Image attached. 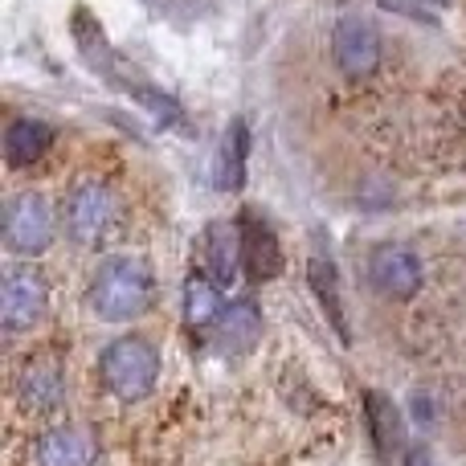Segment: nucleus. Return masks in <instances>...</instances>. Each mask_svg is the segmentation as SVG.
<instances>
[{
  "label": "nucleus",
  "instance_id": "obj_1",
  "mask_svg": "<svg viewBox=\"0 0 466 466\" xmlns=\"http://www.w3.org/2000/svg\"><path fill=\"white\" fill-rule=\"evenodd\" d=\"M152 295L156 279L139 258H106L95 274V287H90V307H95L98 319L123 323L144 315L152 307Z\"/></svg>",
  "mask_w": 466,
  "mask_h": 466
},
{
  "label": "nucleus",
  "instance_id": "obj_2",
  "mask_svg": "<svg viewBox=\"0 0 466 466\" xmlns=\"http://www.w3.org/2000/svg\"><path fill=\"white\" fill-rule=\"evenodd\" d=\"M98 372H103V385L111 397L144 401L156 389V377H160V356L144 336H123L103 352Z\"/></svg>",
  "mask_w": 466,
  "mask_h": 466
},
{
  "label": "nucleus",
  "instance_id": "obj_3",
  "mask_svg": "<svg viewBox=\"0 0 466 466\" xmlns=\"http://www.w3.org/2000/svg\"><path fill=\"white\" fill-rule=\"evenodd\" d=\"M5 241L16 254H46L54 246V209L46 205V197L37 193H21L13 205H8L5 218Z\"/></svg>",
  "mask_w": 466,
  "mask_h": 466
},
{
  "label": "nucleus",
  "instance_id": "obj_4",
  "mask_svg": "<svg viewBox=\"0 0 466 466\" xmlns=\"http://www.w3.org/2000/svg\"><path fill=\"white\" fill-rule=\"evenodd\" d=\"M331 57L348 78H369L380 66V33L364 16H339L336 33H331Z\"/></svg>",
  "mask_w": 466,
  "mask_h": 466
},
{
  "label": "nucleus",
  "instance_id": "obj_5",
  "mask_svg": "<svg viewBox=\"0 0 466 466\" xmlns=\"http://www.w3.org/2000/svg\"><path fill=\"white\" fill-rule=\"evenodd\" d=\"M49 303V290L46 279H41L33 266H13L5 274V295H0V315H5V328L8 331H25L46 315Z\"/></svg>",
  "mask_w": 466,
  "mask_h": 466
},
{
  "label": "nucleus",
  "instance_id": "obj_6",
  "mask_svg": "<svg viewBox=\"0 0 466 466\" xmlns=\"http://www.w3.org/2000/svg\"><path fill=\"white\" fill-rule=\"evenodd\" d=\"M111 213H115V201L106 193V185L82 180L70 193V201H66V229H70V238L78 246H98L106 226H111Z\"/></svg>",
  "mask_w": 466,
  "mask_h": 466
},
{
  "label": "nucleus",
  "instance_id": "obj_7",
  "mask_svg": "<svg viewBox=\"0 0 466 466\" xmlns=\"http://www.w3.org/2000/svg\"><path fill=\"white\" fill-rule=\"evenodd\" d=\"M369 282L385 299H413L421 290V262L405 246H377L369 258Z\"/></svg>",
  "mask_w": 466,
  "mask_h": 466
},
{
  "label": "nucleus",
  "instance_id": "obj_8",
  "mask_svg": "<svg viewBox=\"0 0 466 466\" xmlns=\"http://www.w3.org/2000/svg\"><path fill=\"white\" fill-rule=\"evenodd\" d=\"M238 229H241V254H246V270L249 279L258 282H270L282 274V249L274 229L258 218L254 209H241L238 213Z\"/></svg>",
  "mask_w": 466,
  "mask_h": 466
},
{
  "label": "nucleus",
  "instance_id": "obj_9",
  "mask_svg": "<svg viewBox=\"0 0 466 466\" xmlns=\"http://www.w3.org/2000/svg\"><path fill=\"white\" fill-rule=\"evenodd\" d=\"M95 434L82 426H57L37 442V466H95Z\"/></svg>",
  "mask_w": 466,
  "mask_h": 466
},
{
  "label": "nucleus",
  "instance_id": "obj_10",
  "mask_svg": "<svg viewBox=\"0 0 466 466\" xmlns=\"http://www.w3.org/2000/svg\"><path fill=\"white\" fill-rule=\"evenodd\" d=\"M307 279H311L315 299H319V307L328 311L336 336L344 339V344H352V331H348V319H344V303H339V274H336V262H331V254L315 249L311 262H307Z\"/></svg>",
  "mask_w": 466,
  "mask_h": 466
},
{
  "label": "nucleus",
  "instance_id": "obj_11",
  "mask_svg": "<svg viewBox=\"0 0 466 466\" xmlns=\"http://www.w3.org/2000/svg\"><path fill=\"white\" fill-rule=\"evenodd\" d=\"M205 254H209V270L218 282H233L241 270V262H246V254H241V229L238 221H213L209 229H205Z\"/></svg>",
  "mask_w": 466,
  "mask_h": 466
},
{
  "label": "nucleus",
  "instance_id": "obj_12",
  "mask_svg": "<svg viewBox=\"0 0 466 466\" xmlns=\"http://www.w3.org/2000/svg\"><path fill=\"white\" fill-rule=\"evenodd\" d=\"M246 156H249V127L246 119H233L221 136V152H218V188L221 193H238L246 185Z\"/></svg>",
  "mask_w": 466,
  "mask_h": 466
},
{
  "label": "nucleus",
  "instance_id": "obj_13",
  "mask_svg": "<svg viewBox=\"0 0 466 466\" xmlns=\"http://www.w3.org/2000/svg\"><path fill=\"white\" fill-rule=\"evenodd\" d=\"M364 426H369V438L377 446L380 459H389L393 451H401V413L389 401L385 393H364Z\"/></svg>",
  "mask_w": 466,
  "mask_h": 466
},
{
  "label": "nucleus",
  "instance_id": "obj_14",
  "mask_svg": "<svg viewBox=\"0 0 466 466\" xmlns=\"http://www.w3.org/2000/svg\"><path fill=\"white\" fill-rule=\"evenodd\" d=\"M54 147V127L41 119H13L5 131V152H8V164H33Z\"/></svg>",
  "mask_w": 466,
  "mask_h": 466
},
{
  "label": "nucleus",
  "instance_id": "obj_15",
  "mask_svg": "<svg viewBox=\"0 0 466 466\" xmlns=\"http://www.w3.org/2000/svg\"><path fill=\"white\" fill-rule=\"evenodd\" d=\"M258 336H262V315H258V307L249 303V299L229 303L226 315H221V344L233 348V352H249V348L258 344Z\"/></svg>",
  "mask_w": 466,
  "mask_h": 466
},
{
  "label": "nucleus",
  "instance_id": "obj_16",
  "mask_svg": "<svg viewBox=\"0 0 466 466\" xmlns=\"http://www.w3.org/2000/svg\"><path fill=\"white\" fill-rule=\"evenodd\" d=\"M221 315H226V307H221L218 282H209L205 274H193V279L185 282V319L193 323L197 331H205V328H213V323H221Z\"/></svg>",
  "mask_w": 466,
  "mask_h": 466
},
{
  "label": "nucleus",
  "instance_id": "obj_17",
  "mask_svg": "<svg viewBox=\"0 0 466 466\" xmlns=\"http://www.w3.org/2000/svg\"><path fill=\"white\" fill-rule=\"evenodd\" d=\"M21 397L33 410H54V405L62 401V369H57L54 360H37L21 377Z\"/></svg>",
  "mask_w": 466,
  "mask_h": 466
},
{
  "label": "nucleus",
  "instance_id": "obj_18",
  "mask_svg": "<svg viewBox=\"0 0 466 466\" xmlns=\"http://www.w3.org/2000/svg\"><path fill=\"white\" fill-rule=\"evenodd\" d=\"M380 8H393V13H410V16H418V21H434V13H430V8H421V5H413V0H380Z\"/></svg>",
  "mask_w": 466,
  "mask_h": 466
},
{
  "label": "nucleus",
  "instance_id": "obj_19",
  "mask_svg": "<svg viewBox=\"0 0 466 466\" xmlns=\"http://www.w3.org/2000/svg\"><path fill=\"white\" fill-rule=\"evenodd\" d=\"M405 466H438V459L426 446H410V451H405Z\"/></svg>",
  "mask_w": 466,
  "mask_h": 466
}]
</instances>
